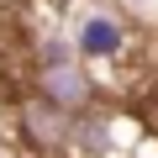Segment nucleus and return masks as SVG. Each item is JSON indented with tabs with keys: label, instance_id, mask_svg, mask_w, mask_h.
<instances>
[{
	"label": "nucleus",
	"instance_id": "obj_2",
	"mask_svg": "<svg viewBox=\"0 0 158 158\" xmlns=\"http://www.w3.org/2000/svg\"><path fill=\"white\" fill-rule=\"evenodd\" d=\"M27 95L58 106V111H90L100 106V69H90L85 58H63V63H37L27 69Z\"/></svg>",
	"mask_w": 158,
	"mask_h": 158
},
{
	"label": "nucleus",
	"instance_id": "obj_3",
	"mask_svg": "<svg viewBox=\"0 0 158 158\" xmlns=\"http://www.w3.org/2000/svg\"><path fill=\"white\" fill-rule=\"evenodd\" d=\"M69 111H58V106H48V100H37V95H21L16 100V142H21V153H42V158H63L69 153Z\"/></svg>",
	"mask_w": 158,
	"mask_h": 158
},
{
	"label": "nucleus",
	"instance_id": "obj_5",
	"mask_svg": "<svg viewBox=\"0 0 158 158\" xmlns=\"http://www.w3.org/2000/svg\"><path fill=\"white\" fill-rule=\"evenodd\" d=\"M0 158H27V153H21V142H16V132H11V127H0Z\"/></svg>",
	"mask_w": 158,
	"mask_h": 158
},
{
	"label": "nucleus",
	"instance_id": "obj_6",
	"mask_svg": "<svg viewBox=\"0 0 158 158\" xmlns=\"http://www.w3.org/2000/svg\"><path fill=\"white\" fill-rule=\"evenodd\" d=\"M0 85H6V69H0Z\"/></svg>",
	"mask_w": 158,
	"mask_h": 158
},
{
	"label": "nucleus",
	"instance_id": "obj_4",
	"mask_svg": "<svg viewBox=\"0 0 158 158\" xmlns=\"http://www.w3.org/2000/svg\"><path fill=\"white\" fill-rule=\"evenodd\" d=\"M116 132H121V121L106 106L74 111V121H69V153L74 158H121V148H137V142H127Z\"/></svg>",
	"mask_w": 158,
	"mask_h": 158
},
{
	"label": "nucleus",
	"instance_id": "obj_1",
	"mask_svg": "<svg viewBox=\"0 0 158 158\" xmlns=\"http://www.w3.org/2000/svg\"><path fill=\"white\" fill-rule=\"evenodd\" d=\"M63 32L90 69H111V63L132 58V48H137V21L116 0H69Z\"/></svg>",
	"mask_w": 158,
	"mask_h": 158
}]
</instances>
